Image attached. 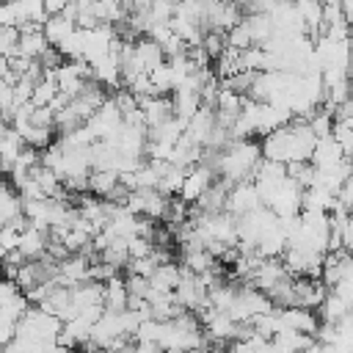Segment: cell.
I'll return each instance as SVG.
<instances>
[{"mask_svg": "<svg viewBox=\"0 0 353 353\" xmlns=\"http://www.w3.org/2000/svg\"><path fill=\"white\" fill-rule=\"evenodd\" d=\"M276 314L287 328H295V331H303V334H314V328L320 323L317 312L306 309V306H276Z\"/></svg>", "mask_w": 353, "mask_h": 353, "instance_id": "cell-1", "label": "cell"}, {"mask_svg": "<svg viewBox=\"0 0 353 353\" xmlns=\"http://www.w3.org/2000/svg\"><path fill=\"white\" fill-rule=\"evenodd\" d=\"M132 50H135V58L141 61L143 72H152L157 63H163V61H165V52H163V47H160L154 39H149L146 33H141V36L132 41Z\"/></svg>", "mask_w": 353, "mask_h": 353, "instance_id": "cell-2", "label": "cell"}, {"mask_svg": "<svg viewBox=\"0 0 353 353\" xmlns=\"http://www.w3.org/2000/svg\"><path fill=\"white\" fill-rule=\"evenodd\" d=\"M102 306L108 312H121L127 309V287L119 273H113L108 281H102Z\"/></svg>", "mask_w": 353, "mask_h": 353, "instance_id": "cell-3", "label": "cell"}, {"mask_svg": "<svg viewBox=\"0 0 353 353\" xmlns=\"http://www.w3.org/2000/svg\"><path fill=\"white\" fill-rule=\"evenodd\" d=\"M342 157H345L342 146H339L331 135H323V138L314 141L312 154H309V163H312V165H331V163H339Z\"/></svg>", "mask_w": 353, "mask_h": 353, "instance_id": "cell-4", "label": "cell"}, {"mask_svg": "<svg viewBox=\"0 0 353 353\" xmlns=\"http://www.w3.org/2000/svg\"><path fill=\"white\" fill-rule=\"evenodd\" d=\"M44 245H47V232H44V229L28 223V229L19 232V243H17V248L22 251L25 259H36V256H41V254H44Z\"/></svg>", "mask_w": 353, "mask_h": 353, "instance_id": "cell-5", "label": "cell"}, {"mask_svg": "<svg viewBox=\"0 0 353 353\" xmlns=\"http://www.w3.org/2000/svg\"><path fill=\"white\" fill-rule=\"evenodd\" d=\"M74 30V22L72 19H66V17H61V14H47L44 17V22H41V33H44V39L55 47L63 36H69Z\"/></svg>", "mask_w": 353, "mask_h": 353, "instance_id": "cell-6", "label": "cell"}, {"mask_svg": "<svg viewBox=\"0 0 353 353\" xmlns=\"http://www.w3.org/2000/svg\"><path fill=\"white\" fill-rule=\"evenodd\" d=\"M176 281H179V265L176 262H163L149 276V287H154L160 292H171L176 287Z\"/></svg>", "mask_w": 353, "mask_h": 353, "instance_id": "cell-7", "label": "cell"}, {"mask_svg": "<svg viewBox=\"0 0 353 353\" xmlns=\"http://www.w3.org/2000/svg\"><path fill=\"white\" fill-rule=\"evenodd\" d=\"M119 182V171L113 168H91L88 171V193L94 196H108V190Z\"/></svg>", "mask_w": 353, "mask_h": 353, "instance_id": "cell-8", "label": "cell"}, {"mask_svg": "<svg viewBox=\"0 0 353 353\" xmlns=\"http://www.w3.org/2000/svg\"><path fill=\"white\" fill-rule=\"evenodd\" d=\"M314 312H317V317H320V320L336 323V320H339L345 312H350V306H347V303H345V301H342L336 292H331V290H328V292H325V298L320 301V306H317Z\"/></svg>", "mask_w": 353, "mask_h": 353, "instance_id": "cell-9", "label": "cell"}, {"mask_svg": "<svg viewBox=\"0 0 353 353\" xmlns=\"http://www.w3.org/2000/svg\"><path fill=\"white\" fill-rule=\"evenodd\" d=\"M50 41L44 39L41 30H28V33H19V41H17V52L19 55H28V58H39L44 52Z\"/></svg>", "mask_w": 353, "mask_h": 353, "instance_id": "cell-10", "label": "cell"}, {"mask_svg": "<svg viewBox=\"0 0 353 353\" xmlns=\"http://www.w3.org/2000/svg\"><path fill=\"white\" fill-rule=\"evenodd\" d=\"M182 179H185V168H182V165H176V163H171V165L165 168V174L157 179V190H160L163 196H176V193H179Z\"/></svg>", "mask_w": 353, "mask_h": 353, "instance_id": "cell-11", "label": "cell"}, {"mask_svg": "<svg viewBox=\"0 0 353 353\" xmlns=\"http://www.w3.org/2000/svg\"><path fill=\"white\" fill-rule=\"evenodd\" d=\"M353 121L350 119H334L331 121V138L342 146V152H345V157H350V152H353Z\"/></svg>", "mask_w": 353, "mask_h": 353, "instance_id": "cell-12", "label": "cell"}, {"mask_svg": "<svg viewBox=\"0 0 353 353\" xmlns=\"http://www.w3.org/2000/svg\"><path fill=\"white\" fill-rule=\"evenodd\" d=\"M149 80H152V85H154L157 94H171V88H174V77H171V66H168V61L157 63V66L149 72Z\"/></svg>", "mask_w": 353, "mask_h": 353, "instance_id": "cell-13", "label": "cell"}, {"mask_svg": "<svg viewBox=\"0 0 353 353\" xmlns=\"http://www.w3.org/2000/svg\"><path fill=\"white\" fill-rule=\"evenodd\" d=\"M58 94V83L52 77H41L33 83V91H30V102L33 105H47L52 97Z\"/></svg>", "mask_w": 353, "mask_h": 353, "instance_id": "cell-14", "label": "cell"}, {"mask_svg": "<svg viewBox=\"0 0 353 353\" xmlns=\"http://www.w3.org/2000/svg\"><path fill=\"white\" fill-rule=\"evenodd\" d=\"M17 41H19V28L17 25H3L0 28V55L3 58L17 55Z\"/></svg>", "mask_w": 353, "mask_h": 353, "instance_id": "cell-15", "label": "cell"}, {"mask_svg": "<svg viewBox=\"0 0 353 353\" xmlns=\"http://www.w3.org/2000/svg\"><path fill=\"white\" fill-rule=\"evenodd\" d=\"M152 248H154V243L149 237H138V234H130L127 237V254H130V259L146 256V254H152Z\"/></svg>", "mask_w": 353, "mask_h": 353, "instance_id": "cell-16", "label": "cell"}, {"mask_svg": "<svg viewBox=\"0 0 353 353\" xmlns=\"http://www.w3.org/2000/svg\"><path fill=\"white\" fill-rule=\"evenodd\" d=\"M124 287H127L130 295H146V290H149V279H146V276H138V273H127Z\"/></svg>", "mask_w": 353, "mask_h": 353, "instance_id": "cell-17", "label": "cell"}, {"mask_svg": "<svg viewBox=\"0 0 353 353\" xmlns=\"http://www.w3.org/2000/svg\"><path fill=\"white\" fill-rule=\"evenodd\" d=\"M30 124H39V127H52V110L50 105H36L30 110ZM55 130V127H52Z\"/></svg>", "mask_w": 353, "mask_h": 353, "instance_id": "cell-18", "label": "cell"}, {"mask_svg": "<svg viewBox=\"0 0 353 353\" xmlns=\"http://www.w3.org/2000/svg\"><path fill=\"white\" fill-rule=\"evenodd\" d=\"M33 61H36V58H28V55H19V52H17V55H11V58H8V69H11L14 74H25V72H28V66H30Z\"/></svg>", "mask_w": 353, "mask_h": 353, "instance_id": "cell-19", "label": "cell"}, {"mask_svg": "<svg viewBox=\"0 0 353 353\" xmlns=\"http://www.w3.org/2000/svg\"><path fill=\"white\" fill-rule=\"evenodd\" d=\"M19 292V287H17V281L14 279H0V303H6V301H11L14 295Z\"/></svg>", "mask_w": 353, "mask_h": 353, "instance_id": "cell-20", "label": "cell"}, {"mask_svg": "<svg viewBox=\"0 0 353 353\" xmlns=\"http://www.w3.org/2000/svg\"><path fill=\"white\" fill-rule=\"evenodd\" d=\"M69 0H44V11L47 14H61V8L66 6Z\"/></svg>", "mask_w": 353, "mask_h": 353, "instance_id": "cell-21", "label": "cell"}, {"mask_svg": "<svg viewBox=\"0 0 353 353\" xmlns=\"http://www.w3.org/2000/svg\"><path fill=\"white\" fill-rule=\"evenodd\" d=\"M11 193H17V190L11 188V182L6 179V174H0V201H3L6 196H11Z\"/></svg>", "mask_w": 353, "mask_h": 353, "instance_id": "cell-22", "label": "cell"}, {"mask_svg": "<svg viewBox=\"0 0 353 353\" xmlns=\"http://www.w3.org/2000/svg\"><path fill=\"white\" fill-rule=\"evenodd\" d=\"M3 256H6V248H3V245H0V262H3Z\"/></svg>", "mask_w": 353, "mask_h": 353, "instance_id": "cell-23", "label": "cell"}, {"mask_svg": "<svg viewBox=\"0 0 353 353\" xmlns=\"http://www.w3.org/2000/svg\"><path fill=\"white\" fill-rule=\"evenodd\" d=\"M77 3H94V0H77Z\"/></svg>", "mask_w": 353, "mask_h": 353, "instance_id": "cell-24", "label": "cell"}]
</instances>
